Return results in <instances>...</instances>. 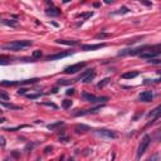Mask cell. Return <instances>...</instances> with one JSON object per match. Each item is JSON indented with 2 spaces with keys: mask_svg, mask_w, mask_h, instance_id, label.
Listing matches in <instances>:
<instances>
[{
  "mask_svg": "<svg viewBox=\"0 0 161 161\" xmlns=\"http://www.w3.org/2000/svg\"><path fill=\"white\" fill-rule=\"evenodd\" d=\"M33 43L30 40H15L6 43L2 47L3 51H13V52H19V51H24L26 48H29Z\"/></svg>",
  "mask_w": 161,
  "mask_h": 161,
  "instance_id": "6da1fadb",
  "label": "cell"
},
{
  "mask_svg": "<svg viewBox=\"0 0 161 161\" xmlns=\"http://www.w3.org/2000/svg\"><path fill=\"white\" fill-rule=\"evenodd\" d=\"M159 54H161V44L146 45L145 51L140 54V57L141 58H144V59H152L154 57H157Z\"/></svg>",
  "mask_w": 161,
  "mask_h": 161,
  "instance_id": "7a4b0ae2",
  "label": "cell"
},
{
  "mask_svg": "<svg viewBox=\"0 0 161 161\" xmlns=\"http://www.w3.org/2000/svg\"><path fill=\"white\" fill-rule=\"evenodd\" d=\"M151 144V137L149 135H145L142 138H141V142L138 145V149H137V159H140L145 154V151L147 150V147L150 146Z\"/></svg>",
  "mask_w": 161,
  "mask_h": 161,
  "instance_id": "3957f363",
  "label": "cell"
},
{
  "mask_svg": "<svg viewBox=\"0 0 161 161\" xmlns=\"http://www.w3.org/2000/svg\"><path fill=\"white\" fill-rule=\"evenodd\" d=\"M82 97L84 101L91 102V103H105L108 101V97H97V96H94V94L88 93V92H83Z\"/></svg>",
  "mask_w": 161,
  "mask_h": 161,
  "instance_id": "277c9868",
  "label": "cell"
},
{
  "mask_svg": "<svg viewBox=\"0 0 161 161\" xmlns=\"http://www.w3.org/2000/svg\"><path fill=\"white\" fill-rule=\"evenodd\" d=\"M96 135L101 136V137H106V138H110V140H113V138H117V132L116 131H112V130H106V128H100V130H94L93 131Z\"/></svg>",
  "mask_w": 161,
  "mask_h": 161,
  "instance_id": "5b68a950",
  "label": "cell"
},
{
  "mask_svg": "<svg viewBox=\"0 0 161 161\" xmlns=\"http://www.w3.org/2000/svg\"><path fill=\"white\" fill-rule=\"evenodd\" d=\"M86 67V63L84 62H81V63H75V64H72V65H68V67H65L64 68V73H67V74H74V73H77L79 72L82 68Z\"/></svg>",
  "mask_w": 161,
  "mask_h": 161,
  "instance_id": "8992f818",
  "label": "cell"
},
{
  "mask_svg": "<svg viewBox=\"0 0 161 161\" xmlns=\"http://www.w3.org/2000/svg\"><path fill=\"white\" fill-rule=\"evenodd\" d=\"M38 78H33V79H25V81H16V82H8V81H2V86H19V84H33L35 82H38Z\"/></svg>",
  "mask_w": 161,
  "mask_h": 161,
  "instance_id": "52a82bcc",
  "label": "cell"
},
{
  "mask_svg": "<svg viewBox=\"0 0 161 161\" xmlns=\"http://www.w3.org/2000/svg\"><path fill=\"white\" fill-rule=\"evenodd\" d=\"M107 44L106 43H98V44H83L81 45V51H84V52H88V51H97V49H101V48H105Z\"/></svg>",
  "mask_w": 161,
  "mask_h": 161,
  "instance_id": "ba28073f",
  "label": "cell"
},
{
  "mask_svg": "<svg viewBox=\"0 0 161 161\" xmlns=\"http://www.w3.org/2000/svg\"><path fill=\"white\" fill-rule=\"evenodd\" d=\"M152 98H154V93L151 92V91H144V92H141L140 96H138V100L141 102H145V103L151 102V101H152Z\"/></svg>",
  "mask_w": 161,
  "mask_h": 161,
  "instance_id": "9c48e42d",
  "label": "cell"
},
{
  "mask_svg": "<svg viewBox=\"0 0 161 161\" xmlns=\"http://www.w3.org/2000/svg\"><path fill=\"white\" fill-rule=\"evenodd\" d=\"M161 117V105L155 107L154 110H151L149 113H147V118H151V120H156Z\"/></svg>",
  "mask_w": 161,
  "mask_h": 161,
  "instance_id": "30bf717a",
  "label": "cell"
},
{
  "mask_svg": "<svg viewBox=\"0 0 161 161\" xmlns=\"http://www.w3.org/2000/svg\"><path fill=\"white\" fill-rule=\"evenodd\" d=\"M72 53L71 52H64V53H57V54H53V55H48L45 58V61H55V59H61V58H64V57H69Z\"/></svg>",
  "mask_w": 161,
  "mask_h": 161,
  "instance_id": "8fae6325",
  "label": "cell"
},
{
  "mask_svg": "<svg viewBox=\"0 0 161 161\" xmlns=\"http://www.w3.org/2000/svg\"><path fill=\"white\" fill-rule=\"evenodd\" d=\"M47 15H49V16H59L61 15V10L58 8H49V9H47Z\"/></svg>",
  "mask_w": 161,
  "mask_h": 161,
  "instance_id": "7c38bea8",
  "label": "cell"
},
{
  "mask_svg": "<svg viewBox=\"0 0 161 161\" xmlns=\"http://www.w3.org/2000/svg\"><path fill=\"white\" fill-rule=\"evenodd\" d=\"M58 44H64V45H78L79 42L78 40H64V39H58L55 40Z\"/></svg>",
  "mask_w": 161,
  "mask_h": 161,
  "instance_id": "4fadbf2b",
  "label": "cell"
},
{
  "mask_svg": "<svg viewBox=\"0 0 161 161\" xmlns=\"http://www.w3.org/2000/svg\"><path fill=\"white\" fill-rule=\"evenodd\" d=\"M74 130H75L77 134H83V132H86V131H89L91 128L88 126H86V125H75Z\"/></svg>",
  "mask_w": 161,
  "mask_h": 161,
  "instance_id": "5bb4252c",
  "label": "cell"
},
{
  "mask_svg": "<svg viewBox=\"0 0 161 161\" xmlns=\"http://www.w3.org/2000/svg\"><path fill=\"white\" fill-rule=\"evenodd\" d=\"M138 75V72H126V73H124L121 75L124 79H132V78H135V77H137Z\"/></svg>",
  "mask_w": 161,
  "mask_h": 161,
  "instance_id": "9a60e30c",
  "label": "cell"
},
{
  "mask_svg": "<svg viewBox=\"0 0 161 161\" xmlns=\"http://www.w3.org/2000/svg\"><path fill=\"white\" fill-rule=\"evenodd\" d=\"M127 13H130V9L127 6H122V8L118 9V10L112 12L111 15H120V14H127Z\"/></svg>",
  "mask_w": 161,
  "mask_h": 161,
  "instance_id": "2e32d148",
  "label": "cell"
},
{
  "mask_svg": "<svg viewBox=\"0 0 161 161\" xmlns=\"http://www.w3.org/2000/svg\"><path fill=\"white\" fill-rule=\"evenodd\" d=\"M2 106L6 107V108H10V110H22L20 106H15V105H12V103H6V102H2Z\"/></svg>",
  "mask_w": 161,
  "mask_h": 161,
  "instance_id": "e0dca14e",
  "label": "cell"
},
{
  "mask_svg": "<svg viewBox=\"0 0 161 161\" xmlns=\"http://www.w3.org/2000/svg\"><path fill=\"white\" fill-rule=\"evenodd\" d=\"M93 71H94V69H87V71H84L83 73H81V74H79V77H78V81H81V79L83 81V79L86 78V77H87L88 74H91V73H92Z\"/></svg>",
  "mask_w": 161,
  "mask_h": 161,
  "instance_id": "ac0fdd59",
  "label": "cell"
},
{
  "mask_svg": "<svg viewBox=\"0 0 161 161\" xmlns=\"http://www.w3.org/2000/svg\"><path fill=\"white\" fill-rule=\"evenodd\" d=\"M64 124L62 121H59V122H57V124H53V125H48L47 127H48V130H51V131H54L57 127H59V126H63Z\"/></svg>",
  "mask_w": 161,
  "mask_h": 161,
  "instance_id": "d6986e66",
  "label": "cell"
},
{
  "mask_svg": "<svg viewBox=\"0 0 161 161\" xmlns=\"http://www.w3.org/2000/svg\"><path fill=\"white\" fill-rule=\"evenodd\" d=\"M94 77H96V72H94V71H93V72H92L91 74H88V75H87V77H86V78H84V79H83V82H84V83H89V82H91V81H92V79H93Z\"/></svg>",
  "mask_w": 161,
  "mask_h": 161,
  "instance_id": "ffe728a7",
  "label": "cell"
},
{
  "mask_svg": "<svg viewBox=\"0 0 161 161\" xmlns=\"http://www.w3.org/2000/svg\"><path fill=\"white\" fill-rule=\"evenodd\" d=\"M9 98H10V96H9V94L6 93V92H0V101L2 102H5V101H8Z\"/></svg>",
  "mask_w": 161,
  "mask_h": 161,
  "instance_id": "44dd1931",
  "label": "cell"
},
{
  "mask_svg": "<svg viewBox=\"0 0 161 161\" xmlns=\"http://www.w3.org/2000/svg\"><path fill=\"white\" fill-rule=\"evenodd\" d=\"M73 105V102L71 101V100H64L63 101V103H62V106H63V108H71V106Z\"/></svg>",
  "mask_w": 161,
  "mask_h": 161,
  "instance_id": "7402d4cb",
  "label": "cell"
},
{
  "mask_svg": "<svg viewBox=\"0 0 161 161\" xmlns=\"http://www.w3.org/2000/svg\"><path fill=\"white\" fill-rule=\"evenodd\" d=\"M40 57H42V51H39V49L34 51L33 54H32V58L33 59H38V58H40Z\"/></svg>",
  "mask_w": 161,
  "mask_h": 161,
  "instance_id": "603a6c76",
  "label": "cell"
},
{
  "mask_svg": "<svg viewBox=\"0 0 161 161\" xmlns=\"http://www.w3.org/2000/svg\"><path fill=\"white\" fill-rule=\"evenodd\" d=\"M108 82H110V78H105V79H103L102 82H100V83L97 84V87H98V88H102V87H105V86H106V84H107Z\"/></svg>",
  "mask_w": 161,
  "mask_h": 161,
  "instance_id": "cb8c5ba5",
  "label": "cell"
},
{
  "mask_svg": "<svg viewBox=\"0 0 161 161\" xmlns=\"http://www.w3.org/2000/svg\"><path fill=\"white\" fill-rule=\"evenodd\" d=\"M161 160V156L159 155V154H155V155H152V156H151L147 161H160Z\"/></svg>",
  "mask_w": 161,
  "mask_h": 161,
  "instance_id": "d4e9b609",
  "label": "cell"
},
{
  "mask_svg": "<svg viewBox=\"0 0 161 161\" xmlns=\"http://www.w3.org/2000/svg\"><path fill=\"white\" fill-rule=\"evenodd\" d=\"M43 93H35V94H26V97L28 98H30V100H35V98H39L42 96Z\"/></svg>",
  "mask_w": 161,
  "mask_h": 161,
  "instance_id": "484cf974",
  "label": "cell"
},
{
  "mask_svg": "<svg viewBox=\"0 0 161 161\" xmlns=\"http://www.w3.org/2000/svg\"><path fill=\"white\" fill-rule=\"evenodd\" d=\"M92 15H93V13H92V12H88V13H83V14H79V15H78V18L87 19V18H89V16H92Z\"/></svg>",
  "mask_w": 161,
  "mask_h": 161,
  "instance_id": "4316f807",
  "label": "cell"
},
{
  "mask_svg": "<svg viewBox=\"0 0 161 161\" xmlns=\"http://www.w3.org/2000/svg\"><path fill=\"white\" fill-rule=\"evenodd\" d=\"M2 23L5 24V25H10V26H15L16 25V23H14V22H8V20H5V19H3Z\"/></svg>",
  "mask_w": 161,
  "mask_h": 161,
  "instance_id": "83f0119b",
  "label": "cell"
},
{
  "mask_svg": "<svg viewBox=\"0 0 161 161\" xmlns=\"http://www.w3.org/2000/svg\"><path fill=\"white\" fill-rule=\"evenodd\" d=\"M107 37H110V34H107V33H100V34L96 35L97 39H100V38H101V39H103V38H107Z\"/></svg>",
  "mask_w": 161,
  "mask_h": 161,
  "instance_id": "f1b7e54d",
  "label": "cell"
},
{
  "mask_svg": "<svg viewBox=\"0 0 161 161\" xmlns=\"http://www.w3.org/2000/svg\"><path fill=\"white\" fill-rule=\"evenodd\" d=\"M72 82H75V81H64V79H61L58 82V84H61V86H63V84H71Z\"/></svg>",
  "mask_w": 161,
  "mask_h": 161,
  "instance_id": "f546056e",
  "label": "cell"
},
{
  "mask_svg": "<svg viewBox=\"0 0 161 161\" xmlns=\"http://www.w3.org/2000/svg\"><path fill=\"white\" fill-rule=\"evenodd\" d=\"M149 63H151V64H161V59H155V61H149Z\"/></svg>",
  "mask_w": 161,
  "mask_h": 161,
  "instance_id": "4dcf8cb0",
  "label": "cell"
},
{
  "mask_svg": "<svg viewBox=\"0 0 161 161\" xmlns=\"http://www.w3.org/2000/svg\"><path fill=\"white\" fill-rule=\"evenodd\" d=\"M0 140H2V147H4L5 146V138H4V136L0 137Z\"/></svg>",
  "mask_w": 161,
  "mask_h": 161,
  "instance_id": "1f68e13d",
  "label": "cell"
},
{
  "mask_svg": "<svg viewBox=\"0 0 161 161\" xmlns=\"http://www.w3.org/2000/svg\"><path fill=\"white\" fill-rule=\"evenodd\" d=\"M73 93H74V89H72V88L67 91V94H73Z\"/></svg>",
  "mask_w": 161,
  "mask_h": 161,
  "instance_id": "d6a6232c",
  "label": "cell"
},
{
  "mask_svg": "<svg viewBox=\"0 0 161 161\" xmlns=\"http://www.w3.org/2000/svg\"><path fill=\"white\" fill-rule=\"evenodd\" d=\"M159 82H161V78H160V79H159Z\"/></svg>",
  "mask_w": 161,
  "mask_h": 161,
  "instance_id": "836d02e7",
  "label": "cell"
},
{
  "mask_svg": "<svg viewBox=\"0 0 161 161\" xmlns=\"http://www.w3.org/2000/svg\"><path fill=\"white\" fill-rule=\"evenodd\" d=\"M160 141H161V137H160Z\"/></svg>",
  "mask_w": 161,
  "mask_h": 161,
  "instance_id": "e575fe53",
  "label": "cell"
}]
</instances>
